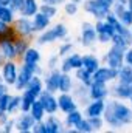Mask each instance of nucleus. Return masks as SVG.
Wrapping results in <instances>:
<instances>
[{
  "label": "nucleus",
  "instance_id": "28",
  "mask_svg": "<svg viewBox=\"0 0 132 133\" xmlns=\"http://www.w3.org/2000/svg\"><path fill=\"white\" fill-rule=\"evenodd\" d=\"M27 90H30L31 93H34V95L39 98L40 93L45 90V85H44V79H42V76H39V74L33 76V79H31L30 84L27 85Z\"/></svg>",
  "mask_w": 132,
  "mask_h": 133
},
{
  "label": "nucleus",
  "instance_id": "48",
  "mask_svg": "<svg viewBox=\"0 0 132 133\" xmlns=\"http://www.w3.org/2000/svg\"><path fill=\"white\" fill-rule=\"evenodd\" d=\"M5 62H6V57H5V56L2 54V51H0V68L3 66V64H5Z\"/></svg>",
  "mask_w": 132,
  "mask_h": 133
},
{
  "label": "nucleus",
  "instance_id": "43",
  "mask_svg": "<svg viewBox=\"0 0 132 133\" xmlns=\"http://www.w3.org/2000/svg\"><path fill=\"white\" fill-rule=\"evenodd\" d=\"M124 64L132 66V45L124 51Z\"/></svg>",
  "mask_w": 132,
  "mask_h": 133
},
{
  "label": "nucleus",
  "instance_id": "56",
  "mask_svg": "<svg viewBox=\"0 0 132 133\" xmlns=\"http://www.w3.org/2000/svg\"><path fill=\"white\" fill-rule=\"evenodd\" d=\"M0 132H2V127H0Z\"/></svg>",
  "mask_w": 132,
  "mask_h": 133
},
{
  "label": "nucleus",
  "instance_id": "1",
  "mask_svg": "<svg viewBox=\"0 0 132 133\" xmlns=\"http://www.w3.org/2000/svg\"><path fill=\"white\" fill-rule=\"evenodd\" d=\"M103 118L109 130L118 132L132 125V108L128 104V101L107 98V105Z\"/></svg>",
  "mask_w": 132,
  "mask_h": 133
},
{
  "label": "nucleus",
  "instance_id": "45",
  "mask_svg": "<svg viewBox=\"0 0 132 133\" xmlns=\"http://www.w3.org/2000/svg\"><path fill=\"white\" fill-rule=\"evenodd\" d=\"M9 90H11V87L8 85V84H5L3 81L0 82V98L3 96V95H6V93H9Z\"/></svg>",
  "mask_w": 132,
  "mask_h": 133
},
{
  "label": "nucleus",
  "instance_id": "7",
  "mask_svg": "<svg viewBox=\"0 0 132 133\" xmlns=\"http://www.w3.org/2000/svg\"><path fill=\"white\" fill-rule=\"evenodd\" d=\"M19 71H20V64L19 61H6L3 66L0 68V73H2V77H3V82L8 84L11 88L14 87L17 77H19Z\"/></svg>",
  "mask_w": 132,
  "mask_h": 133
},
{
  "label": "nucleus",
  "instance_id": "36",
  "mask_svg": "<svg viewBox=\"0 0 132 133\" xmlns=\"http://www.w3.org/2000/svg\"><path fill=\"white\" fill-rule=\"evenodd\" d=\"M75 130H76V133H92L93 132V129H92L90 121H89L87 116H84V118L81 119V122L75 127Z\"/></svg>",
  "mask_w": 132,
  "mask_h": 133
},
{
  "label": "nucleus",
  "instance_id": "10",
  "mask_svg": "<svg viewBox=\"0 0 132 133\" xmlns=\"http://www.w3.org/2000/svg\"><path fill=\"white\" fill-rule=\"evenodd\" d=\"M82 66V54L81 53H70L68 56L61 59V64H59V70L64 71V73H73L75 70L81 68Z\"/></svg>",
  "mask_w": 132,
  "mask_h": 133
},
{
  "label": "nucleus",
  "instance_id": "27",
  "mask_svg": "<svg viewBox=\"0 0 132 133\" xmlns=\"http://www.w3.org/2000/svg\"><path fill=\"white\" fill-rule=\"evenodd\" d=\"M20 96H22V104H20V111H30V108H31V105H33L34 102L37 101V96L31 93L30 90H23L22 93H20Z\"/></svg>",
  "mask_w": 132,
  "mask_h": 133
},
{
  "label": "nucleus",
  "instance_id": "26",
  "mask_svg": "<svg viewBox=\"0 0 132 133\" xmlns=\"http://www.w3.org/2000/svg\"><path fill=\"white\" fill-rule=\"evenodd\" d=\"M73 76H75L76 82L84 84V85H87V87H90V84L93 82V73H90V71H89V70H86L84 66H81V68L75 70V71H73Z\"/></svg>",
  "mask_w": 132,
  "mask_h": 133
},
{
  "label": "nucleus",
  "instance_id": "20",
  "mask_svg": "<svg viewBox=\"0 0 132 133\" xmlns=\"http://www.w3.org/2000/svg\"><path fill=\"white\" fill-rule=\"evenodd\" d=\"M40 61H42L40 50H39V46L34 43V45H31V46L27 50V53L22 56V59H20L19 62H22V64H40Z\"/></svg>",
  "mask_w": 132,
  "mask_h": 133
},
{
  "label": "nucleus",
  "instance_id": "46",
  "mask_svg": "<svg viewBox=\"0 0 132 133\" xmlns=\"http://www.w3.org/2000/svg\"><path fill=\"white\" fill-rule=\"evenodd\" d=\"M40 3H50V5H56V6H62L67 0H39Z\"/></svg>",
  "mask_w": 132,
  "mask_h": 133
},
{
  "label": "nucleus",
  "instance_id": "51",
  "mask_svg": "<svg viewBox=\"0 0 132 133\" xmlns=\"http://www.w3.org/2000/svg\"><path fill=\"white\" fill-rule=\"evenodd\" d=\"M128 8L132 11V0H128Z\"/></svg>",
  "mask_w": 132,
  "mask_h": 133
},
{
  "label": "nucleus",
  "instance_id": "54",
  "mask_svg": "<svg viewBox=\"0 0 132 133\" xmlns=\"http://www.w3.org/2000/svg\"><path fill=\"white\" fill-rule=\"evenodd\" d=\"M129 88H131V91H132V84H131V85H129Z\"/></svg>",
  "mask_w": 132,
  "mask_h": 133
},
{
  "label": "nucleus",
  "instance_id": "52",
  "mask_svg": "<svg viewBox=\"0 0 132 133\" xmlns=\"http://www.w3.org/2000/svg\"><path fill=\"white\" fill-rule=\"evenodd\" d=\"M128 102H129V105H131V108H132V96L129 98V101H128Z\"/></svg>",
  "mask_w": 132,
  "mask_h": 133
},
{
  "label": "nucleus",
  "instance_id": "50",
  "mask_svg": "<svg viewBox=\"0 0 132 133\" xmlns=\"http://www.w3.org/2000/svg\"><path fill=\"white\" fill-rule=\"evenodd\" d=\"M70 2H73V3H78V5H82V3H84V0H70Z\"/></svg>",
  "mask_w": 132,
  "mask_h": 133
},
{
  "label": "nucleus",
  "instance_id": "24",
  "mask_svg": "<svg viewBox=\"0 0 132 133\" xmlns=\"http://www.w3.org/2000/svg\"><path fill=\"white\" fill-rule=\"evenodd\" d=\"M40 9V2L39 0H25L20 11H19V16H25V17H34Z\"/></svg>",
  "mask_w": 132,
  "mask_h": 133
},
{
  "label": "nucleus",
  "instance_id": "4",
  "mask_svg": "<svg viewBox=\"0 0 132 133\" xmlns=\"http://www.w3.org/2000/svg\"><path fill=\"white\" fill-rule=\"evenodd\" d=\"M79 43L84 50H92L98 43V33L95 28L93 22H82L81 23V31H79Z\"/></svg>",
  "mask_w": 132,
  "mask_h": 133
},
{
  "label": "nucleus",
  "instance_id": "3",
  "mask_svg": "<svg viewBox=\"0 0 132 133\" xmlns=\"http://www.w3.org/2000/svg\"><path fill=\"white\" fill-rule=\"evenodd\" d=\"M115 0H84L82 9L93 20H104L107 14L112 11Z\"/></svg>",
  "mask_w": 132,
  "mask_h": 133
},
{
  "label": "nucleus",
  "instance_id": "6",
  "mask_svg": "<svg viewBox=\"0 0 132 133\" xmlns=\"http://www.w3.org/2000/svg\"><path fill=\"white\" fill-rule=\"evenodd\" d=\"M101 61H103L104 65L120 70L121 66L124 65V51L120 50V48H117V46H113V45H109V48L103 54Z\"/></svg>",
  "mask_w": 132,
  "mask_h": 133
},
{
  "label": "nucleus",
  "instance_id": "8",
  "mask_svg": "<svg viewBox=\"0 0 132 133\" xmlns=\"http://www.w3.org/2000/svg\"><path fill=\"white\" fill-rule=\"evenodd\" d=\"M16 132L19 133H33V127L36 124L34 118L30 111H19L16 116Z\"/></svg>",
  "mask_w": 132,
  "mask_h": 133
},
{
  "label": "nucleus",
  "instance_id": "16",
  "mask_svg": "<svg viewBox=\"0 0 132 133\" xmlns=\"http://www.w3.org/2000/svg\"><path fill=\"white\" fill-rule=\"evenodd\" d=\"M47 133H62L65 132V124L64 119H61L58 115H47V118L44 119Z\"/></svg>",
  "mask_w": 132,
  "mask_h": 133
},
{
  "label": "nucleus",
  "instance_id": "35",
  "mask_svg": "<svg viewBox=\"0 0 132 133\" xmlns=\"http://www.w3.org/2000/svg\"><path fill=\"white\" fill-rule=\"evenodd\" d=\"M40 12H44L45 16H48L50 19H55L59 12V6L56 5H50V3H40Z\"/></svg>",
  "mask_w": 132,
  "mask_h": 133
},
{
  "label": "nucleus",
  "instance_id": "13",
  "mask_svg": "<svg viewBox=\"0 0 132 133\" xmlns=\"http://www.w3.org/2000/svg\"><path fill=\"white\" fill-rule=\"evenodd\" d=\"M61 73L62 71L59 68H55V70H47L42 74L45 90L53 91V93H58L59 91V77H61Z\"/></svg>",
  "mask_w": 132,
  "mask_h": 133
},
{
  "label": "nucleus",
  "instance_id": "21",
  "mask_svg": "<svg viewBox=\"0 0 132 133\" xmlns=\"http://www.w3.org/2000/svg\"><path fill=\"white\" fill-rule=\"evenodd\" d=\"M101 65H103V61L99 59L95 53H86V54H82V66L86 70H89L90 73H95Z\"/></svg>",
  "mask_w": 132,
  "mask_h": 133
},
{
  "label": "nucleus",
  "instance_id": "15",
  "mask_svg": "<svg viewBox=\"0 0 132 133\" xmlns=\"http://www.w3.org/2000/svg\"><path fill=\"white\" fill-rule=\"evenodd\" d=\"M89 95H90V99H107L110 96V85L93 81L89 87Z\"/></svg>",
  "mask_w": 132,
  "mask_h": 133
},
{
  "label": "nucleus",
  "instance_id": "2",
  "mask_svg": "<svg viewBox=\"0 0 132 133\" xmlns=\"http://www.w3.org/2000/svg\"><path fill=\"white\" fill-rule=\"evenodd\" d=\"M67 37H68L67 25L62 23V22H58V23H53L45 31L37 34L36 39H34V43L37 46H44V45H51V43H55L58 40H65Z\"/></svg>",
  "mask_w": 132,
  "mask_h": 133
},
{
  "label": "nucleus",
  "instance_id": "30",
  "mask_svg": "<svg viewBox=\"0 0 132 133\" xmlns=\"http://www.w3.org/2000/svg\"><path fill=\"white\" fill-rule=\"evenodd\" d=\"M117 82L124 84V85H131L132 84V66L131 65H126V64H124V65L118 70Z\"/></svg>",
  "mask_w": 132,
  "mask_h": 133
},
{
  "label": "nucleus",
  "instance_id": "9",
  "mask_svg": "<svg viewBox=\"0 0 132 133\" xmlns=\"http://www.w3.org/2000/svg\"><path fill=\"white\" fill-rule=\"evenodd\" d=\"M37 99L42 102L47 115H58L59 113V104H58V93L44 90Z\"/></svg>",
  "mask_w": 132,
  "mask_h": 133
},
{
  "label": "nucleus",
  "instance_id": "38",
  "mask_svg": "<svg viewBox=\"0 0 132 133\" xmlns=\"http://www.w3.org/2000/svg\"><path fill=\"white\" fill-rule=\"evenodd\" d=\"M90 121V125L93 129V132H101L104 127H106V122H104V118L103 116H93V118H89Z\"/></svg>",
  "mask_w": 132,
  "mask_h": 133
},
{
  "label": "nucleus",
  "instance_id": "33",
  "mask_svg": "<svg viewBox=\"0 0 132 133\" xmlns=\"http://www.w3.org/2000/svg\"><path fill=\"white\" fill-rule=\"evenodd\" d=\"M75 51V43L67 37L65 40H62L61 42V45H59V48H58V54L61 56V59L62 57H65V56H68L70 53H73Z\"/></svg>",
  "mask_w": 132,
  "mask_h": 133
},
{
  "label": "nucleus",
  "instance_id": "47",
  "mask_svg": "<svg viewBox=\"0 0 132 133\" xmlns=\"http://www.w3.org/2000/svg\"><path fill=\"white\" fill-rule=\"evenodd\" d=\"M9 119V115H8V111H5V110H0V127L6 122Z\"/></svg>",
  "mask_w": 132,
  "mask_h": 133
},
{
  "label": "nucleus",
  "instance_id": "25",
  "mask_svg": "<svg viewBox=\"0 0 132 133\" xmlns=\"http://www.w3.org/2000/svg\"><path fill=\"white\" fill-rule=\"evenodd\" d=\"M84 116H86L84 111H81L79 108H76V110H73V111H70V113L64 115V124H65V129H75V127L81 122V119H82Z\"/></svg>",
  "mask_w": 132,
  "mask_h": 133
},
{
  "label": "nucleus",
  "instance_id": "42",
  "mask_svg": "<svg viewBox=\"0 0 132 133\" xmlns=\"http://www.w3.org/2000/svg\"><path fill=\"white\" fill-rule=\"evenodd\" d=\"M33 133H47V127H45V122L40 121V122H36L33 127Z\"/></svg>",
  "mask_w": 132,
  "mask_h": 133
},
{
  "label": "nucleus",
  "instance_id": "23",
  "mask_svg": "<svg viewBox=\"0 0 132 133\" xmlns=\"http://www.w3.org/2000/svg\"><path fill=\"white\" fill-rule=\"evenodd\" d=\"M73 96L78 99L79 102V105H82V107H86L87 105V102L90 101V95H89V87L87 85H84V84H79V82H76L75 84V88H73Z\"/></svg>",
  "mask_w": 132,
  "mask_h": 133
},
{
  "label": "nucleus",
  "instance_id": "22",
  "mask_svg": "<svg viewBox=\"0 0 132 133\" xmlns=\"http://www.w3.org/2000/svg\"><path fill=\"white\" fill-rule=\"evenodd\" d=\"M75 84H76L75 76H71V73L62 71L61 77H59V91L58 93H71L75 88Z\"/></svg>",
  "mask_w": 132,
  "mask_h": 133
},
{
  "label": "nucleus",
  "instance_id": "32",
  "mask_svg": "<svg viewBox=\"0 0 132 133\" xmlns=\"http://www.w3.org/2000/svg\"><path fill=\"white\" fill-rule=\"evenodd\" d=\"M14 42H16V50H17V54H19V61H20V59H22V56L27 53V50L33 45V43H31L33 40L25 39V37H17Z\"/></svg>",
  "mask_w": 132,
  "mask_h": 133
},
{
  "label": "nucleus",
  "instance_id": "34",
  "mask_svg": "<svg viewBox=\"0 0 132 133\" xmlns=\"http://www.w3.org/2000/svg\"><path fill=\"white\" fill-rule=\"evenodd\" d=\"M62 11H64V14H65L67 17H75V16H78V12H79V5L70 2V0H67L65 3L62 5Z\"/></svg>",
  "mask_w": 132,
  "mask_h": 133
},
{
  "label": "nucleus",
  "instance_id": "49",
  "mask_svg": "<svg viewBox=\"0 0 132 133\" xmlns=\"http://www.w3.org/2000/svg\"><path fill=\"white\" fill-rule=\"evenodd\" d=\"M11 2H13V0H0V3H2V5H8V6L11 5Z\"/></svg>",
  "mask_w": 132,
  "mask_h": 133
},
{
  "label": "nucleus",
  "instance_id": "18",
  "mask_svg": "<svg viewBox=\"0 0 132 133\" xmlns=\"http://www.w3.org/2000/svg\"><path fill=\"white\" fill-rule=\"evenodd\" d=\"M0 51L6 57V61H19V54H17L14 40H3V42H0Z\"/></svg>",
  "mask_w": 132,
  "mask_h": 133
},
{
  "label": "nucleus",
  "instance_id": "37",
  "mask_svg": "<svg viewBox=\"0 0 132 133\" xmlns=\"http://www.w3.org/2000/svg\"><path fill=\"white\" fill-rule=\"evenodd\" d=\"M59 64H61V56L58 53L51 54L47 57V62H45V68L47 70H55V68H59Z\"/></svg>",
  "mask_w": 132,
  "mask_h": 133
},
{
  "label": "nucleus",
  "instance_id": "40",
  "mask_svg": "<svg viewBox=\"0 0 132 133\" xmlns=\"http://www.w3.org/2000/svg\"><path fill=\"white\" fill-rule=\"evenodd\" d=\"M2 132L3 133L16 132V119H14V116H9V119L2 125Z\"/></svg>",
  "mask_w": 132,
  "mask_h": 133
},
{
  "label": "nucleus",
  "instance_id": "44",
  "mask_svg": "<svg viewBox=\"0 0 132 133\" xmlns=\"http://www.w3.org/2000/svg\"><path fill=\"white\" fill-rule=\"evenodd\" d=\"M23 2H25V0H13L9 6H11V8H13V9H14V11H16V12L19 14V11H20V8H22Z\"/></svg>",
  "mask_w": 132,
  "mask_h": 133
},
{
  "label": "nucleus",
  "instance_id": "53",
  "mask_svg": "<svg viewBox=\"0 0 132 133\" xmlns=\"http://www.w3.org/2000/svg\"><path fill=\"white\" fill-rule=\"evenodd\" d=\"M2 81H3V77H2V73H0V82H2Z\"/></svg>",
  "mask_w": 132,
  "mask_h": 133
},
{
  "label": "nucleus",
  "instance_id": "41",
  "mask_svg": "<svg viewBox=\"0 0 132 133\" xmlns=\"http://www.w3.org/2000/svg\"><path fill=\"white\" fill-rule=\"evenodd\" d=\"M11 96H13V93H6V95H3L2 98H0V110H8V105H9V101H11Z\"/></svg>",
  "mask_w": 132,
  "mask_h": 133
},
{
  "label": "nucleus",
  "instance_id": "14",
  "mask_svg": "<svg viewBox=\"0 0 132 133\" xmlns=\"http://www.w3.org/2000/svg\"><path fill=\"white\" fill-rule=\"evenodd\" d=\"M106 105H107V99H90L84 107V115L87 118L103 116L106 111Z\"/></svg>",
  "mask_w": 132,
  "mask_h": 133
},
{
  "label": "nucleus",
  "instance_id": "11",
  "mask_svg": "<svg viewBox=\"0 0 132 133\" xmlns=\"http://www.w3.org/2000/svg\"><path fill=\"white\" fill-rule=\"evenodd\" d=\"M118 77V70L117 68H110L107 65L99 66L98 70L93 73V81H98V82H104V84H113Z\"/></svg>",
  "mask_w": 132,
  "mask_h": 133
},
{
  "label": "nucleus",
  "instance_id": "29",
  "mask_svg": "<svg viewBox=\"0 0 132 133\" xmlns=\"http://www.w3.org/2000/svg\"><path fill=\"white\" fill-rule=\"evenodd\" d=\"M30 113H31V116L34 118V121H36V122H40V121H44V119L47 118V111H45V108H44L42 102H40L39 99L31 105Z\"/></svg>",
  "mask_w": 132,
  "mask_h": 133
},
{
  "label": "nucleus",
  "instance_id": "19",
  "mask_svg": "<svg viewBox=\"0 0 132 133\" xmlns=\"http://www.w3.org/2000/svg\"><path fill=\"white\" fill-rule=\"evenodd\" d=\"M33 19V25H34V31L39 34V33H42V31H45L47 28H50L53 23H51V20L53 19H50L48 16H45L44 12H37L34 17H31Z\"/></svg>",
  "mask_w": 132,
  "mask_h": 133
},
{
  "label": "nucleus",
  "instance_id": "31",
  "mask_svg": "<svg viewBox=\"0 0 132 133\" xmlns=\"http://www.w3.org/2000/svg\"><path fill=\"white\" fill-rule=\"evenodd\" d=\"M20 104H22V96L20 93L16 91V95L11 96V101H9V105H8V115L9 116H16L19 111H20Z\"/></svg>",
  "mask_w": 132,
  "mask_h": 133
},
{
  "label": "nucleus",
  "instance_id": "55",
  "mask_svg": "<svg viewBox=\"0 0 132 133\" xmlns=\"http://www.w3.org/2000/svg\"><path fill=\"white\" fill-rule=\"evenodd\" d=\"M131 33H132V26H131Z\"/></svg>",
  "mask_w": 132,
  "mask_h": 133
},
{
  "label": "nucleus",
  "instance_id": "39",
  "mask_svg": "<svg viewBox=\"0 0 132 133\" xmlns=\"http://www.w3.org/2000/svg\"><path fill=\"white\" fill-rule=\"evenodd\" d=\"M117 17L121 20V23H123V25H126V26H129V28L132 26V11L129 9V8H126L123 12H120Z\"/></svg>",
  "mask_w": 132,
  "mask_h": 133
},
{
  "label": "nucleus",
  "instance_id": "5",
  "mask_svg": "<svg viewBox=\"0 0 132 133\" xmlns=\"http://www.w3.org/2000/svg\"><path fill=\"white\" fill-rule=\"evenodd\" d=\"M14 30L19 37H25V39H30L34 40L37 33L34 31V25H33V19L31 17H25V16H17V19L14 20L13 23Z\"/></svg>",
  "mask_w": 132,
  "mask_h": 133
},
{
  "label": "nucleus",
  "instance_id": "12",
  "mask_svg": "<svg viewBox=\"0 0 132 133\" xmlns=\"http://www.w3.org/2000/svg\"><path fill=\"white\" fill-rule=\"evenodd\" d=\"M58 104H59V111L62 115H67L79 108V102L73 96V93H58Z\"/></svg>",
  "mask_w": 132,
  "mask_h": 133
},
{
  "label": "nucleus",
  "instance_id": "17",
  "mask_svg": "<svg viewBox=\"0 0 132 133\" xmlns=\"http://www.w3.org/2000/svg\"><path fill=\"white\" fill-rule=\"evenodd\" d=\"M132 96V91L129 88V85L120 84V82H113L110 84V98H117L121 101H129V98Z\"/></svg>",
  "mask_w": 132,
  "mask_h": 133
}]
</instances>
